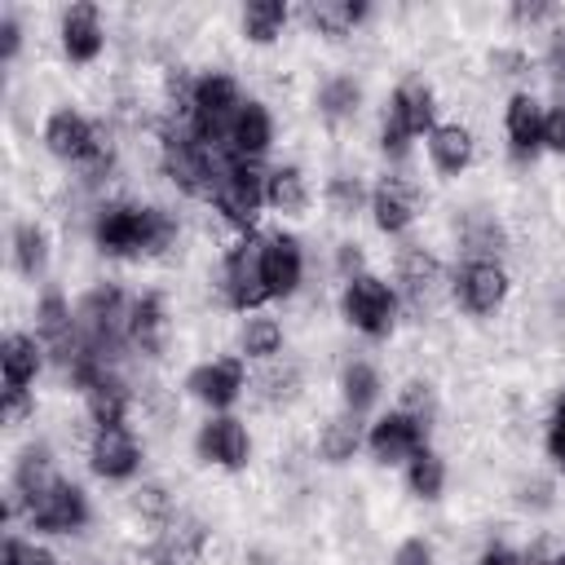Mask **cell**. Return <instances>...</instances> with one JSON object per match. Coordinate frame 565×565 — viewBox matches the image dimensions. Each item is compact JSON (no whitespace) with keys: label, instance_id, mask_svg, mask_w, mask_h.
<instances>
[{"label":"cell","instance_id":"6da1fadb","mask_svg":"<svg viewBox=\"0 0 565 565\" xmlns=\"http://www.w3.org/2000/svg\"><path fill=\"white\" fill-rule=\"evenodd\" d=\"M93 234H97V247L106 256H154V252L172 247L177 221L168 212H159V207L110 203V207H102Z\"/></svg>","mask_w":565,"mask_h":565},{"label":"cell","instance_id":"7a4b0ae2","mask_svg":"<svg viewBox=\"0 0 565 565\" xmlns=\"http://www.w3.org/2000/svg\"><path fill=\"white\" fill-rule=\"evenodd\" d=\"M163 172L172 185H181L194 199H216V185L225 177V163H216V150L203 146L194 132H168L163 137Z\"/></svg>","mask_w":565,"mask_h":565},{"label":"cell","instance_id":"3957f363","mask_svg":"<svg viewBox=\"0 0 565 565\" xmlns=\"http://www.w3.org/2000/svg\"><path fill=\"white\" fill-rule=\"evenodd\" d=\"M340 309L349 318V327H358L362 335L380 340L393 331V318H397V296L388 291V282H380L375 274H358L344 282V296H340Z\"/></svg>","mask_w":565,"mask_h":565},{"label":"cell","instance_id":"277c9868","mask_svg":"<svg viewBox=\"0 0 565 565\" xmlns=\"http://www.w3.org/2000/svg\"><path fill=\"white\" fill-rule=\"evenodd\" d=\"M26 521L35 530H44V534H71V530H79L88 521V499H84L79 486L53 477L44 490H35L26 499Z\"/></svg>","mask_w":565,"mask_h":565},{"label":"cell","instance_id":"5b68a950","mask_svg":"<svg viewBox=\"0 0 565 565\" xmlns=\"http://www.w3.org/2000/svg\"><path fill=\"white\" fill-rule=\"evenodd\" d=\"M260 203H265V177L247 159H230L225 163V177L216 185V207L225 212V221H234V225L247 230L256 221Z\"/></svg>","mask_w":565,"mask_h":565},{"label":"cell","instance_id":"8992f818","mask_svg":"<svg viewBox=\"0 0 565 565\" xmlns=\"http://www.w3.org/2000/svg\"><path fill=\"white\" fill-rule=\"evenodd\" d=\"M35 331H40V340L49 344V353L71 371L79 358H84V335H79V322L71 318V309H66V300L57 296V291H49L44 300H40V309H35Z\"/></svg>","mask_w":565,"mask_h":565},{"label":"cell","instance_id":"52a82bcc","mask_svg":"<svg viewBox=\"0 0 565 565\" xmlns=\"http://www.w3.org/2000/svg\"><path fill=\"white\" fill-rule=\"evenodd\" d=\"M88 463H93L97 477H106V481H124V477L137 472V463H141V446H137V437H132L124 424H115V428H97V433H93V446H88Z\"/></svg>","mask_w":565,"mask_h":565},{"label":"cell","instance_id":"ba28073f","mask_svg":"<svg viewBox=\"0 0 565 565\" xmlns=\"http://www.w3.org/2000/svg\"><path fill=\"white\" fill-rule=\"evenodd\" d=\"M260 247L265 243H238L225 256V296L234 309H256L260 300H269L265 278H260Z\"/></svg>","mask_w":565,"mask_h":565},{"label":"cell","instance_id":"9c48e42d","mask_svg":"<svg viewBox=\"0 0 565 565\" xmlns=\"http://www.w3.org/2000/svg\"><path fill=\"white\" fill-rule=\"evenodd\" d=\"M44 146H49L57 159L84 163V159L102 146V132H97L79 110H53L49 124H44Z\"/></svg>","mask_w":565,"mask_h":565},{"label":"cell","instance_id":"30bf717a","mask_svg":"<svg viewBox=\"0 0 565 565\" xmlns=\"http://www.w3.org/2000/svg\"><path fill=\"white\" fill-rule=\"evenodd\" d=\"M199 455L216 468H243L247 455H252V437L238 419L230 415H212L203 428H199Z\"/></svg>","mask_w":565,"mask_h":565},{"label":"cell","instance_id":"8fae6325","mask_svg":"<svg viewBox=\"0 0 565 565\" xmlns=\"http://www.w3.org/2000/svg\"><path fill=\"white\" fill-rule=\"evenodd\" d=\"M300 274H305V252L291 234H274L265 247H260V278H265V291L269 296H291L300 287Z\"/></svg>","mask_w":565,"mask_h":565},{"label":"cell","instance_id":"7c38bea8","mask_svg":"<svg viewBox=\"0 0 565 565\" xmlns=\"http://www.w3.org/2000/svg\"><path fill=\"white\" fill-rule=\"evenodd\" d=\"M508 296V274L499 260H468L459 269V300L468 313H494Z\"/></svg>","mask_w":565,"mask_h":565},{"label":"cell","instance_id":"4fadbf2b","mask_svg":"<svg viewBox=\"0 0 565 565\" xmlns=\"http://www.w3.org/2000/svg\"><path fill=\"white\" fill-rule=\"evenodd\" d=\"M366 446H371V455H375L380 463L411 459L415 450H424V424H419V419H411L406 411H393V415H384V419L371 428Z\"/></svg>","mask_w":565,"mask_h":565},{"label":"cell","instance_id":"5bb4252c","mask_svg":"<svg viewBox=\"0 0 565 565\" xmlns=\"http://www.w3.org/2000/svg\"><path fill=\"white\" fill-rule=\"evenodd\" d=\"M185 388H190V397H199L212 411H221V406H230L243 393V366L234 358H212V362H203V366L190 371Z\"/></svg>","mask_w":565,"mask_h":565},{"label":"cell","instance_id":"9a60e30c","mask_svg":"<svg viewBox=\"0 0 565 565\" xmlns=\"http://www.w3.org/2000/svg\"><path fill=\"white\" fill-rule=\"evenodd\" d=\"M433 88L419 84V79H406L397 84L393 102H388V115H384V128H397L402 137H415V132H433Z\"/></svg>","mask_w":565,"mask_h":565},{"label":"cell","instance_id":"2e32d148","mask_svg":"<svg viewBox=\"0 0 565 565\" xmlns=\"http://www.w3.org/2000/svg\"><path fill=\"white\" fill-rule=\"evenodd\" d=\"M274 141V119H269V110L260 106V102H243L238 106V115H234V124H230V137H225V150H230V159H256V154H265V146Z\"/></svg>","mask_w":565,"mask_h":565},{"label":"cell","instance_id":"e0dca14e","mask_svg":"<svg viewBox=\"0 0 565 565\" xmlns=\"http://www.w3.org/2000/svg\"><path fill=\"white\" fill-rule=\"evenodd\" d=\"M106 44V31H102V18L93 4H71L62 13V49L71 62H93Z\"/></svg>","mask_w":565,"mask_h":565},{"label":"cell","instance_id":"ac0fdd59","mask_svg":"<svg viewBox=\"0 0 565 565\" xmlns=\"http://www.w3.org/2000/svg\"><path fill=\"white\" fill-rule=\"evenodd\" d=\"M371 216H375V225H380L384 234H402V230L415 221V199H411L406 181L384 177V181L375 185V194H371Z\"/></svg>","mask_w":565,"mask_h":565},{"label":"cell","instance_id":"d6986e66","mask_svg":"<svg viewBox=\"0 0 565 565\" xmlns=\"http://www.w3.org/2000/svg\"><path fill=\"white\" fill-rule=\"evenodd\" d=\"M203 525L199 521H181V525H163L154 547H150V565H194L203 552Z\"/></svg>","mask_w":565,"mask_h":565},{"label":"cell","instance_id":"ffe728a7","mask_svg":"<svg viewBox=\"0 0 565 565\" xmlns=\"http://www.w3.org/2000/svg\"><path fill=\"white\" fill-rule=\"evenodd\" d=\"M508 141H512V150L525 159V154H534L539 146H543V106L530 97V93H516L512 102H508Z\"/></svg>","mask_w":565,"mask_h":565},{"label":"cell","instance_id":"44dd1931","mask_svg":"<svg viewBox=\"0 0 565 565\" xmlns=\"http://www.w3.org/2000/svg\"><path fill=\"white\" fill-rule=\"evenodd\" d=\"M428 154L441 172H463L472 163V132L463 124H437L428 132Z\"/></svg>","mask_w":565,"mask_h":565},{"label":"cell","instance_id":"7402d4cb","mask_svg":"<svg viewBox=\"0 0 565 565\" xmlns=\"http://www.w3.org/2000/svg\"><path fill=\"white\" fill-rule=\"evenodd\" d=\"M0 366H4V388H26L40 371V344L31 335H4L0 344Z\"/></svg>","mask_w":565,"mask_h":565},{"label":"cell","instance_id":"603a6c76","mask_svg":"<svg viewBox=\"0 0 565 565\" xmlns=\"http://www.w3.org/2000/svg\"><path fill=\"white\" fill-rule=\"evenodd\" d=\"M128 340L141 353H159V344H163V300L159 296L132 300V309H128Z\"/></svg>","mask_w":565,"mask_h":565},{"label":"cell","instance_id":"cb8c5ba5","mask_svg":"<svg viewBox=\"0 0 565 565\" xmlns=\"http://www.w3.org/2000/svg\"><path fill=\"white\" fill-rule=\"evenodd\" d=\"M362 18H366V4L362 0H318V4H309V22L322 35H331V40L349 35Z\"/></svg>","mask_w":565,"mask_h":565},{"label":"cell","instance_id":"d4e9b609","mask_svg":"<svg viewBox=\"0 0 565 565\" xmlns=\"http://www.w3.org/2000/svg\"><path fill=\"white\" fill-rule=\"evenodd\" d=\"M287 26V4L282 0H252L243 9V35L252 44H269L278 40V31Z\"/></svg>","mask_w":565,"mask_h":565},{"label":"cell","instance_id":"484cf974","mask_svg":"<svg viewBox=\"0 0 565 565\" xmlns=\"http://www.w3.org/2000/svg\"><path fill=\"white\" fill-rule=\"evenodd\" d=\"M340 393H344V406L349 415H362L375 397H380V375L371 362H349L344 375H340Z\"/></svg>","mask_w":565,"mask_h":565},{"label":"cell","instance_id":"4316f807","mask_svg":"<svg viewBox=\"0 0 565 565\" xmlns=\"http://www.w3.org/2000/svg\"><path fill=\"white\" fill-rule=\"evenodd\" d=\"M265 203H274L278 212H300L309 203V190H305L300 168H274L265 177Z\"/></svg>","mask_w":565,"mask_h":565},{"label":"cell","instance_id":"83f0119b","mask_svg":"<svg viewBox=\"0 0 565 565\" xmlns=\"http://www.w3.org/2000/svg\"><path fill=\"white\" fill-rule=\"evenodd\" d=\"M13 256H18V269H22L26 278L44 274V265H49V234H44L35 221H22V225L13 230Z\"/></svg>","mask_w":565,"mask_h":565},{"label":"cell","instance_id":"f1b7e54d","mask_svg":"<svg viewBox=\"0 0 565 565\" xmlns=\"http://www.w3.org/2000/svg\"><path fill=\"white\" fill-rule=\"evenodd\" d=\"M463 247L472 252V260H494V256L503 252V230H499V221L486 216V212H468V221H463Z\"/></svg>","mask_w":565,"mask_h":565},{"label":"cell","instance_id":"f546056e","mask_svg":"<svg viewBox=\"0 0 565 565\" xmlns=\"http://www.w3.org/2000/svg\"><path fill=\"white\" fill-rule=\"evenodd\" d=\"M437 278H441L437 256H428L424 247H406V252H402V282H406V291H411V300H415V305L433 291V282H437Z\"/></svg>","mask_w":565,"mask_h":565},{"label":"cell","instance_id":"4dcf8cb0","mask_svg":"<svg viewBox=\"0 0 565 565\" xmlns=\"http://www.w3.org/2000/svg\"><path fill=\"white\" fill-rule=\"evenodd\" d=\"M358 441H362L358 415H335V419L322 428V437H318V450H322V459H331V463H344V459H353Z\"/></svg>","mask_w":565,"mask_h":565},{"label":"cell","instance_id":"1f68e13d","mask_svg":"<svg viewBox=\"0 0 565 565\" xmlns=\"http://www.w3.org/2000/svg\"><path fill=\"white\" fill-rule=\"evenodd\" d=\"M318 106H322V115H327L331 124L349 119V115L362 106V88H358V79H353V75H335V79H327L322 93H318Z\"/></svg>","mask_w":565,"mask_h":565},{"label":"cell","instance_id":"d6a6232c","mask_svg":"<svg viewBox=\"0 0 565 565\" xmlns=\"http://www.w3.org/2000/svg\"><path fill=\"white\" fill-rule=\"evenodd\" d=\"M18 499H31L35 490H44L53 481V468H49V450L44 446H26L22 459H18Z\"/></svg>","mask_w":565,"mask_h":565},{"label":"cell","instance_id":"836d02e7","mask_svg":"<svg viewBox=\"0 0 565 565\" xmlns=\"http://www.w3.org/2000/svg\"><path fill=\"white\" fill-rule=\"evenodd\" d=\"M446 486V463L433 455V450H415L411 455V490L419 499H437Z\"/></svg>","mask_w":565,"mask_h":565},{"label":"cell","instance_id":"e575fe53","mask_svg":"<svg viewBox=\"0 0 565 565\" xmlns=\"http://www.w3.org/2000/svg\"><path fill=\"white\" fill-rule=\"evenodd\" d=\"M282 349V327L274 318H247L243 327V353L247 358H274Z\"/></svg>","mask_w":565,"mask_h":565},{"label":"cell","instance_id":"d590c367","mask_svg":"<svg viewBox=\"0 0 565 565\" xmlns=\"http://www.w3.org/2000/svg\"><path fill=\"white\" fill-rule=\"evenodd\" d=\"M327 203H331L335 216H353V212L362 207V185H358L353 177H331V185H327Z\"/></svg>","mask_w":565,"mask_h":565},{"label":"cell","instance_id":"8d00e7d4","mask_svg":"<svg viewBox=\"0 0 565 565\" xmlns=\"http://www.w3.org/2000/svg\"><path fill=\"white\" fill-rule=\"evenodd\" d=\"M132 503H137V512L150 516V521H163V525H168V516H172V499H168L163 486H141Z\"/></svg>","mask_w":565,"mask_h":565},{"label":"cell","instance_id":"74e56055","mask_svg":"<svg viewBox=\"0 0 565 565\" xmlns=\"http://www.w3.org/2000/svg\"><path fill=\"white\" fill-rule=\"evenodd\" d=\"M0 565H53V556L35 543H22V539H4V552H0Z\"/></svg>","mask_w":565,"mask_h":565},{"label":"cell","instance_id":"f35d334b","mask_svg":"<svg viewBox=\"0 0 565 565\" xmlns=\"http://www.w3.org/2000/svg\"><path fill=\"white\" fill-rule=\"evenodd\" d=\"M402 411L428 428V419H433V393H428V384H419V380L406 384V393H402Z\"/></svg>","mask_w":565,"mask_h":565},{"label":"cell","instance_id":"ab89813d","mask_svg":"<svg viewBox=\"0 0 565 565\" xmlns=\"http://www.w3.org/2000/svg\"><path fill=\"white\" fill-rule=\"evenodd\" d=\"M260 384H265V397H269V402H282V397H291V393H296L300 371H296V366H282V371H269Z\"/></svg>","mask_w":565,"mask_h":565},{"label":"cell","instance_id":"60d3db41","mask_svg":"<svg viewBox=\"0 0 565 565\" xmlns=\"http://www.w3.org/2000/svg\"><path fill=\"white\" fill-rule=\"evenodd\" d=\"M543 146L565 154V106H552L543 110Z\"/></svg>","mask_w":565,"mask_h":565},{"label":"cell","instance_id":"b9f144b4","mask_svg":"<svg viewBox=\"0 0 565 565\" xmlns=\"http://www.w3.org/2000/svg\"><path fill=\"white\" fill-rule=\"evenodd\" d=\"M547 455L565 468V397L556 402V411H552V424H547Z\"/></svg>","mask_w":565,"mask_h":565},{"label":"cell","instance_id":"7bdbcfd3","mask_svg":"<svg viewBox=\"0 0 565 565\" xmlns=\"http://www.w3.org/2000/svg\"><path fill=\"white\" fill-rule=\"evenodd\" d=\"M388 565H433V547H428L424 539H406V543L393 552Z\"/></svg>","mask_w":565,"mask_h":565},{"label":"cell","instance_id":"ee69618b","mask_svg":"<svg viewBox=\"0 0 565 565\" xmlns=\"http://www.w3.org/2000/svg\"><path fill=\"white\" fill-rule=\"evenodd\" d=\"M547 75L565 88V31H556L552 44H547Z\"/></svg>","mask_w":565,"mask_h":565},{"label":"cell","instance_id":"f6af8a7d","mask_svg":"<svg viewBox=\"0 0 565 565\" xmlns=\"http://www.w3.org/2000/svg\"><path fill=\"white\" fill-rule=\"evenodd\" d=\"M18 44H22V26H18V18H13V13H4V18H0V53H4V57H13V53H18Z\"/></svg>","mask_w":565,"mask_h":565},{"label":"cell","instance_id":"bcb514c9","mask_svg":"<svg viewBox=\"0 0 565 565\" xmlns=\"http://www.w3.org/2000/svg\"><path fill=\"white\" fill-rule=\"evenodd\" d=\"M335 265H340V274H344V278H358V269H362V247H358V243H340Z\"/></svg>","mask_w":565,"mask_h":565},{"label":"cell","instance_id":"7dc6e473","mask_svg":"<svg viewBox=\"0 0 565 565\" xmlns=\"http://www.w3.org/2000/svg\"><path fill=\"white\" fill-rule=\"evenodd\" d=\"M31 411V402H26V388H4V419L13 424V419H22Z\"/></svg>","mask_w":565,"mask_h":565},{"label":"cell","instance_id":"c3c4849f","mask_svg":"<svg viewBox=\"0 0 565 565\" xmlns=\"http://www.w3.org/2000/svg\"><path fill=\"white\" fill-rule=\"evenodd\" d=\"M512 18L516 22H543V18H552V4H512Z\"/></svg>","mask_w":565,"mask_h":565},{"label":"cell","instance_id":"681fc988","mask_svg":"<svg viewBox=\"0 0 565 565\" xmlns=\"http://www.w3.org/2000/svg\"><path fill=\"white\" fill-rule=\"evenodd\" d=\"M481 565H530L525 556H516L512 547H490L486 556H481Z\"/></svg>","mask_w":565,"mask_h":565},{"label":"cell","instance_id":"f907efd6","mask_svg":"<svg viewBox=\"0 0 565 565\" xmlns=\"http://www.w3.org/2000/svg\"><path fill=\"white\" fill-rule=\"evenodd\" d=\"M494 66H503V75H521V66H525V57L521 53H494Z\"/></svg>","mask_w":565,"mask_h":565},{"label":"cell","instance_id":"816d5d0a","mask_svg":"<svg viewBox=\"0 0 565 565\" xmlns=\"http://www.w3.org/2000/svg\"><path fill=\"white\" fill-rule=\"evenodd\" d=\"M552 565H565V552H561V556H556V561H552Z\"/></svg>","mask_w":565,"mask_h":565}]
</instances>
